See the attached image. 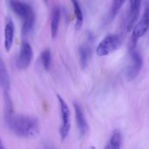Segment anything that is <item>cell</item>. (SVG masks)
<instances>
[{
  "mask_svg": "<svg viewBox=\"0 0 149 149\" xmlns=\"http://www.w3.org/2000/svg\"><path fill=\"white\" fill-rule=\"evenodd\" d=\"M149 25V10L146 5L141 20L132 28V34L131 38L130 49H134L136 47L138 40L143 36L148 29Z\"/></svg>",
  "mask_w": 149,
  "mask_h": 149,
  "instance_id": "5",
  "label": "cell"
},
{
  "mask_svg": "<svg viewBox=\"0 0 149 149\" xmlns=\"http://www.w3.org/2000/svg\"><path fill=\"white\" fill-rule=\"evenodd\" d=\"M10 8L23 20L22 34L26 35L33 29L35 23V14L30 5L17 0H10Z\"/></svg>",
  "mask_w": 149,
  "mask_h": 149,
  "instance_id": "2",
  "label": "cell"
},
{
  "mask_svg": "<svg viewBox=\"0 0 149 149\" xmlns=\"http://www.w3.org/2000/svg\"><path fill=\"white\" fill-rule=\"evenodd\" d=\"M44 1H45V2H47V0H44Z\"/></svg>",
  "mask_w": 149,
  "mask_h": 149,
  "instance_id": "19",
  "label": "cell"
},
{
  "mask_svg": "<svg viewBox=\"0 0 149 149\" xmlns=\"http://www.w3.org/2000/svg\"><path fill=\"white\" fill-rule=\"evenodd\" d=\"M61 15V10L58 7H55L52 11L51 18V37L52 39H55L58 34Z\"/></svg>",
  "mask_w": 149,
  "mask_h": 149,
  "instance_id": "14",
  "label": "cell"
},
{
  "mask_svg": "<svg viewBox=\"0 0 149 149\" xmlns=\"http://www.w3.org/2000/svg\"><path fill=\"white\" fill-rule=\"evenodd\" d=\"M71 3H72L73 7H74V13H75L76 16V24L75 28L77 30H79L81 28L83 24V20H84V18H83V13L82 10H81V6H80L79 2L78 0H71Z\"/></svg>",
  "mask_w": 149,
  "mask_h": 149,
  "instance_id": "15",
  "label": "cell"
},
{
  "mask_svg": "<svg viewBox=\"0 0 149 149\" xmlns=\"http://www.w3.org/2000/svg\"><path fill=\"white\" fill-rule=\"evenodd\" d=\"M78 51L80 66L82 69H85L91 56V49L90 45L87 44H81L79 46Z\"/></svg>",
  "mask_w": 149,
  "mask_h": 149,
  "instance_id": "12",
  "label": "cell"
},
{
  "mask_svg": "<svg viewBox=\"0 0 149 149\" xmlns=\"http://www.w3.org/2000/svg\"><path fill=\"white\" fill-rule=\"evenodd\" d=\"M141 5V0H130V14L127 25V32H130L135 25L139 15Z\"/></svg>",
  "mask_w": 149,
  "mask_h": 149,
  "instance_id": "8",
  "label": "cell"
},
{
  "mask_svg": "<svg viewBox=\"0 0 149 149\" xmlns=\"http://www.w3.org/2000/svg\"><path fill=\"white\" fill-rule=\"evenodd\" d=\"M130 61L127 70V77L128 80H132L139 74L143 67V58L138 51L130 49Z\"/></svg>",
  "mask_w": 149,
  "mask_h": 149,
  "instance_id": "6",
  "label": "cell"
},
{
  "mask_svg": "<svg viewBox=\"0 0 149 149\" xmlns=\"http://www.w3.org/2000/svg\"><path fill=\"white\" fill-rule=\"evenodd\" d=\"M126 0H112L111 7V16L114 18L125 4Z\"/></svg>",
  "mask_w": 149,
  "mask_h": 149,
  "instance_id": "17",
  "label": "cell"
},
{
  "mask_svg": "<svg viewBox=\"0 0 149 149\" xmlns=\"http://www.w3.org/2000/svg\"><path fill=\"white\" fill-rule=\"evenodd\" d=\"M74 107L75 111L76 122H77L79 133L81 136H84L88 131V124L86 121V118H84V112L79 104L74 102Z\"/></svg>",
  "mask_w": 149,
  "mask_h": 149,
  "instance_id": "9",
  "label": "cell"
},
{
  "mask_svg": "<svg viewBox=\"0 0 149 149\" xmlns=\"http://www.w3.org/2000/svg\"><path fill=\"white\" fill-rule=\"evenodd\" d=\"M60 106L61 124L60 127V136L62 140H64L69 134L71 125V111L66 102L60 95H57Z\"/></svg>",
  "mask_w": 149,
  "mask_h": 149,
  "instance_id": "3",
  "label": "cell"
},
{
  "mask_svg": "<svg viewBox=\"0 0 149 149\" xmlns=\"http://www.w3.org/2000/svg\"><path fill=\"white\" fill-rule=\"evenodd\" d=\"M33 50L27 41H23L20 46L19 54L16 60V67L18 70H25L31 64L33 58Z\"/></svg>",
  "mask_w": 149,
  "mask_h": 149,
  "instance_id": "7",
  "label": "cell"
},
{
  "mask_svg": "<svg viewBox=\"0 0 149 149\" xmlns=\"http://www.w3.org/2000/svg\"><path fill=\"white\" fill-rule=\"evenodd\" d=\"M51 61H52V53L50 50H44L40 55V62L45 70H49L50 67Z\"/></svg>",
  "mask_w": 149,
  "mask_h": 149,
  "instance_id": "16",
  "label": "cell"
},
{
  "mask_svg": "<svg viewBox=\"0 0 149 149\" xmlns=\"http://www.w3.org/2000/svg\"><path fill=\"white\" fill-rule=\"evenodd\" d=\"M122 141V137L121 131L118 129L114 130L111 134L105 149H120Z\"/></svg>",
  "mask_w": 149,
  "mask_h": 149,
  "instance_id": "13",
  "label": "cell"
},
{
  "mask_svg": "<svg viewBox=\"0 0 149 149\" xmlns=\"http://www.w3.org/2000/svg\"><path fill=\"white\" fill-rule=\"evenodd\" d=\"M14 33L15 26L13 19L10 17H7L4 27V48L7 52H9L13 46Z\"/></svg>",
  "mask_w": 149,
  "mask_h": 149,
  "instance_id": "10",
  "label": "cell"
},
{
  "mask_svg": "<svg viewBox=\"0 0 149 149\" xmlns=\"http://www.w3.org/2000/svg\"><path fill=\"white\" fill-rule=\"evenodd\" d=\"M4 120L7 129L19 137L31 140L40 134V123L34 116L15 115L13 112L4 115Z\"/></svg>",
  "mask_w": 149,
  "mask_h": 149,
  "instance_id": "1",
  "label": "cell"
},
{
  "mask_svg": "<svg viewBox=\"0 0 149 149\" xmlns=\"http://www.w3.org/2000/svg\"><path fill=\"white\" fill-rule=\"evenodd\" d=\"M121 39L119 35L110 34L106 36L98 44L96 53L98 56H105L111 53L120 47Z\"/></svg>",
  "mask_w": 149,
  "mask_h": 149,
  "instance_id": "4",
  "label": "cell"
},
{
  "mask_svg": "<svg viewBox=\"0 0 149 149\" xmlns=\"http://www.w3.org/2000/svg\"><path fill=\"white\" fill-rule=\"evenodd\" d=\"M0 149H5L4 145H3V143H2V141H1V138H0Z\"/></svg>",
  "mask_w": 149,
  "mask_h": 149,
  "instance_id": "18",
  "label": "cell"
},
{
  "mask_svg": "<svg viewBox=\"0 0 149 149\" xmlns=\"http://www.w3.org/2000/svg\"><path fill=\"white\" fill-rule=\"evenodd\" d=\"M10 87V78L1 55L0 54V88L4 91H8Z\"/></svg>",
  "mask_w": 149,
  "mask_h": 149,
  "instance_id": "11",
  "label": "cell"
}]
</instances>
